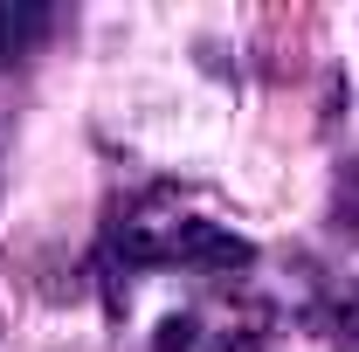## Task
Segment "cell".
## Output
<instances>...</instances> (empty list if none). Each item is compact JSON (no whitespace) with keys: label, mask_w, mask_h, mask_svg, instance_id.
<instances>
[{"label":"cell","mask_w":359,"mask_h":352,"mask_svg":"<svg viewBox=\"0 0 359 352\" xmlns=\"http://www.w3.org/2000/svg\"><path fill=\"white\" fill-rule=\"evenodd\" d=\"M173 263H194V269H249V263H256V242H242V235L222 228V221H187V215H180Z\"/></svg>","instance_id":"cell-1"},{"label":"cell","mask_w":359,"mask_h":352,"mask_svg":"<svg viewBox=\"0 0 359 352\" xmlns=\"http://www.w3.org/2000/svg\"><path fill=\"white\" fill-rule=\"evenodd\" d=\"M48 35H55V7H42V0H0V69L35 55Z\"/></svg>","instance_id":"cell-2"},{"label":"cell","mask_w":359,"mask_h":352,"mask_svg":"<svg viewBox=\"0 0 359 352\" xmlns=\"http://www.w3.org/2000/svg\"><path fill=\"white\" fill-rule=\"evenodd\" d=\"M318 332L332 339V346H346V352H359V283H346L332 304L318 311Z\"/></svg>","instance_id":"cell-3"},{"label":"cell","mask_w":359,"mask_h":352,"mask_svg":"<svg viewBox=\"0 0 359 352\" xmlns=\"http://www.w3.org/2000/svg\"><path fill=\"white\" fill-rule=\"evenodd\" d=\"M332 228L359 242V152L339 166V180H332Z\"/></svg>","instance_id":"cell-4"},{"label":"cell","mask_w":359,"mask_h":352,"mask_svg":"<svg viewBox=\"0 0 359 352\" xmlns=\"http://www.w3.org/2000/svg\"><path fill=\"white\" fill-rule=\"evenodd\" d=\"M194 346H201V325L194 318H166L159 339H152V352H194Z\"/></svg>","instance_id":"cell-5"},{"label":"cell","mask_w":359,"mask_h":352,"mask_svg":"<svg viewBox=\"0 0 359 352\" xmlns=\"http://www.w3.org/2000/svg\"><path fill=\"white\" fill-rule=\"evenodd\" d=\"M208 352H263V332H222Z\"/></svg>","instance_id":"cell-6"}]
</instances>
